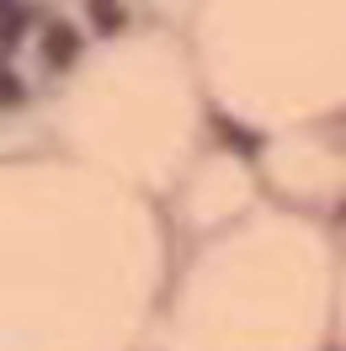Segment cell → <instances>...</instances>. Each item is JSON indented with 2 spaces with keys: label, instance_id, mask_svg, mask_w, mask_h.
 <instances>
[{
  "label": "cell",
  "instance_id": "6da1fadb",
  "mask_svg": "<svg viewBox=\"0 0 346 351\" xmlns=\"http://www.w3.org/2000/svg\"><path fill=\"white\" fill-rule=\"evenodd\" d=\"M75 53H80V32L69 22H48L43 27V59L48 69H69L75 64Z\"/></svg>",
  "mask_w": 346,
  "mask_h": 351
},
{
  "label": "cell",
  "instance_id": "7a4b0ae2",
  "mask_svg": "<svg viewBox=\"0 0 346 351\" xmlns=\"http://www.w3.org/2000/svg\"><path fill=\"white\" fill-rule=\"evenodd\" d=\"M91 5V22L102 27V32H117V27H123V5H117V0H86Z\"/></svg>",
  "mask_w": 346,
  "mask_h": 351
},
{
  "label": "cell",
  "instance_id": "3957f363",
  "mask_svg": "<svg viewBox=\"0 0 346 351\" xmlns=\"http://www.w3.org/2000/svg\"><path fill=\"white\" fill-rule=\"evenodd\" d=\"M27 22H32V11H27V5H5V48L27 32Z\"/></svg>",
  "mask_w": 346,
  "mask_h": 351
},
{
  "label": "cell",
  "instance_id": "277c9868",
  "mask_svg": "<svg viewBox=\"0 0 346 351\" xmlns=\"http://www.w3.org/2000/svg\"><path fill=\"white\" fill-rule=\"evenodd\" d=\"M0 101H5V107H22V101H27V86H22V75H11V69L0 75Z\"/></svg>",
  "mask_w": 346,
  "mask_h": 351
}]
</instances>
